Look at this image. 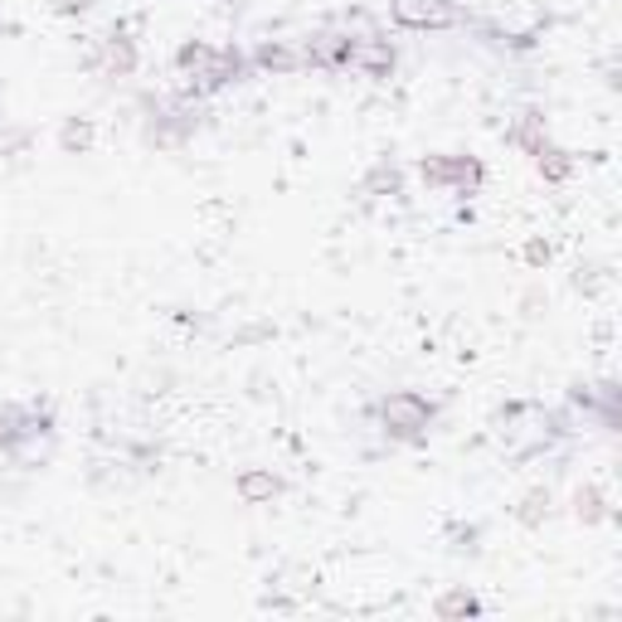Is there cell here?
<instances>
[{
    "mask_svg": "<svg viewBox=\"0 0 622 622\" xmlns=\"http://www.w3.org/2000/svg\"><path fill=\"white\" fill-rule=\"evenodd\" d=\"M574 438V414L569 408H550V404H535V399H515L506 408H496L492 418V443L501 457L511 462H535V457H550Z\"/></svg>",
    "mask_w": 622,
    "mask_h": 622,
    "instance_id": "obj_1",
    "label": "cell"
},
{
    "mask_svg": "<svg viewBox=\"0 0 622 622\" xmlns=\"http://www.w3.org/2000/svg\"><path fill=\"white\" fill-rule=\"evenodd\" d=\"M176 73L185 78L180 98L209 102V98H219V92H229V88L244 83V78L254 73V63H248V49H238V45L185 39V45L176 49Z\"/></svg>",
    "mask_w": 622,
    "mask_h": 622,
    "instance_id": "obj_2",
    "label": "cell"
},
{
    "mask_svg": "<svg viewBox=\"0 0 622 622\" xmlns=\"http://www.w3.org/2000/svg\"><path fill=\"white\" fill-rule=\"evenodd\" d=\"M59 438V418L49 404L34 399H6L0 404V457L16 467H39L55 453Z\"/></svg>",
    "mask_w": 622,
    "mask_h": 622,
    "instance_id": "obj_3",
    "label": "cell"
},
{
    "mask_svg": "<svg viewBox=\"0 0 622 622\" xmlns=\"http://www.w3.org/2000/svg\"><path fill=\"white\" fill-rule=\"evenodd\" d=\"M365 418L375 423L385 443L423 447L433 438V428H438V418H443V399H433V394H423V389H389L365 408Z\"/></svg>",
    "mask_w": 622,
    "mask_h": 622,
    "instance_id": "obj_4",
    "label": "cell"
},
{
    "mask_svg": "<svg viewBox=\"0 0 622 622\" xmlns=\"http://www.w3.org/2000/svg\"><path fill=\"white\" fill-rule=\"evenodd\" d=\"M389 24L408 34H447L467 24L462 0H389Z\"/></svg>",
    "mask_w": 622,
    "mask_h": 622,
    "instance_id": "obj_5",
    "label": "cell"
},
{
    "mask_svg": "<svg viewBox=\"0 0 622 622\" xmlns=\"http://www.w3.org/2000/svg\"><path fill=\"white\" fill-rule=\"evenodd\" d=\"M302 45V69H316V73H346L351 63V45H355V30H336V24H322L312 30Z\"/></svg>",
    "mask_w": 622,
    "mask_h": 622,
    "instance_id": "obj_6",
    "label": "cell"
},
{
    "mask_svg": "<svg viewBox=\"0 0 622 622\" xmlns=\"http://www.w3.org/2000/svg\"><path fill=\"white\" fill-rule=\"evenodd\" d=\"M346 73L369 78V83H389V78L399 73V45H394L389 34H355Z\"/></svg>",
    "mask_w": 622,
    "mask_h": 622,
    "instance_id": "obj_7",
    "label": "cell"
},
{
    "mask_svg": "<svg viewBox=\"0 0 622 622\" xmlns=\"http://www.w3.org/2000/svg\"><path fill=\"white\" fill-rule=\"evenodd\" d=\"M418 176L433 185V190H453V195H476L486 180V170L476 156H428L418 161Z\"/></svg>",
    "mask_w": 622,
    "mask_h": 622,
    "instance_id": "obj_8",
    "label": "cell"
},
{
    "mask_svg": "<svg viewBox=\"0 0 622 622\" xmlns=\"http://www.w3.org/2000/svg\"><path fill=\"white\" fill-rule=\"evenodd\" d=\"M569 408L584 414V423H599L603 433H618V418H622V394L613 379H599V385H569Z\"/></svg>",
    "mask_w": 622,
    "mask_h": 622,
    "instance_id": "obj_9",
    "label": "cell"
},
{
    "mask_svg": "<svg viewBox=\"0 0 622 622\" xmlns=\"http://www.w3.org/2000/svg\"><path fill=\"white\" fill-rule=\"evenodd\" d=\"M98 69L108 78H131L141 69V49H137V39H131L122 24H112V30L98 39Z\"/></svg>",
    "mask_w": 622,
    "mask_h": 622,
    "instance_id": "obj_10",
    "label": "cell"
},
{
    "mask_svg": "<svg viewBox=\"0 0 622 622\" xmlns=\"http://www.w3.org/2000/svg\"><path fill=\"white\" fill-rule=\"evenodd\" d=\"M248 63H254V73H273V78L302 73V45L297 39H258L248 49Z\"/></svg>",
    "mask_w": 622,
    "mask_h": 622,
    "instance_id": "obj_11",
    "label": "cell"
},
{
    "mask_svg": "<svg viewBox=\"0 0 622 622\" xmlns=\"http://www.w3.org/2000/svg\"><path fill=\"white\" fill-rule=\"evenodd\" d=\"M234 492H238V501H248V506H268V501H277L287 492V482L268 467H248V472L234 476Z\"/></svg>",
    "mask_w": 622,
    "mask_h": 622,
    "instance_id": "obj_12",
    "label": "cell"
},
{
    "mask_svg": "<svg viewBox=\"0 0 622 622\" xmlns=\"http://www.w3.org/2000/svg\"><path fill=\"white\" fill-rule=\"evenodd\" d=\"M574 521L579 525H603L608 521V496L599 486H579L574 492Z\"/></svg>",
    "mask_w": 622,
    "mask_h": 622,
    "instance_id": "obj_13",
    "label": "cell"
},
{
    "mask_svg": "<svg viewBox=\"0 0 622 622\" xmlns=\"http://www.w3.org/2000/svg\"><path fill=\"white\" fill-rule=\"evenodd\" d=\"M511 141H515V147H525V151H531V156H540V151L550 147V137H545V117H540V112H525L521 122H515V131H511Z\"/></svg>",
    "mask_w": 622,
    "mask_h": 622,
    "instance_id": "obj_14",
    "label": "cell"
},
{
    "mask_svg": "<svg viewBox=\"0 0 622 622\" xmlns=\"http://www.w3.org/2000/svg\"><path fill=\"white\" fill-rule=\"evenodd\" d=\"M92 141H98V131H92L88 117H69V122L59 127V151H69V156L73 151H88Z\"/></svg>",
    "mask_w": 622,
    "mask_h": 622,
    "instance_id": "obj_15",
    "label": "cell"
},
{
    "mask_svg": "<svg viewBox=\"0 0 622 622\" xmlns=\"http://www.w3.org/2000/svg\"><path fill=\"white\" fill-rule=\"evenodd\" d=\"M433 613L438 618H467V613H486V603L472 599L467 589H453V593H443V599L433 603Z\"/></svg>",
    "mask_w": 622,
    "mask_h": 622,
    "instance_id": "obj_16",
    "label": "cell"
},
{
    "mask_svg": "<svg viewBox=\"0 0 622 622\" xmlns=\"http://www.w3.org/2000/svg\"><path fill=\"white\" fill-rule=\"evenodd\" d=\"M550 506H554V496H550V486H535L531 496L521 501V525H540V521H550Z\"/></svg>",
    "mask_w": 622,
    "mask_h": 622,
    "instance_id": "obj_17",
    "label": "cell"
},
{
    "mask_svg": "<svg viewBox=\"0 0 622 622\" xmlns=\"http://www.w3.org/2000/svg\"><path fill=\"white\" fill-rule=\"evenodd\" d=\"M361 190H365V195H385V190H389V195H399V170H394L389 161H379V166L365 176Z\"/></svg>",
    "mask_w": 622,
    "mask_h": 622,
    "instance_id": "obj_18",
    "label": "cell"
},
{
    "mask_svg": "<svg viewBox=\"0 0 622 622\" xmlns=\"http://www.w3.org/2000/svg\"><path fill=\"white\" fill-rule=\"evenodd\" d=\"M535 166H540V176H550V180H569V170H574V161H569L560 147H545L535 156Z\"/></svg>",
    "mask_w": 622,
    "mask_h": 622,
    "instance_id": "obj_19",
    "label": "cell"
},
{
    "mask_svg": "<svg viewBox=\"0 0 622 622\" xmlns=\"http://www.w3.org/2000/svg\"><path fill=\"white\" fill-rule=\"evenodd\" d=\"M92 6H98V0H55V10H59V16H69V20H78V16H88Z\"/></svg>",
    "mask_w": 622,
    "mask_h": 622,
    "instance_id": "obj_20",
    "label": "cell"
},
{
    "mask_svg": "<svg viewBox=\"0 0 622 622\" xmlns=\"http://www.w3.org/2000/svg\"><path fill=\"white\" fill-rule=\"evenodd\" d=\"M525 258H531V263H550V244H540V238H535V244L525 248Z\"/></svg>",
    "mask_w": 622,
    "mask_h": 622,
    "instance_id": "obj_21",
    "label": "cell"
}]
</instances>
